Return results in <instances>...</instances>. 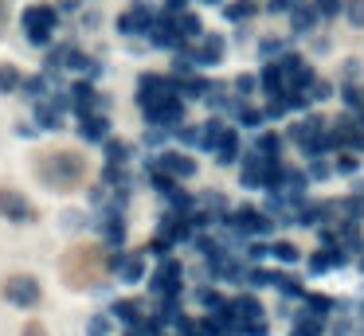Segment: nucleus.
Returning a JSON list of instances; mask_svg holds the SVG:
<instances>
[{"mask_svg": "<svg viewBox=\"0 0 364 336\" xmlns=\"http://www.w3.org/2000/svg\"><path fill=\"white\" fill-rule=\"evenodd\" d=\"M59 23V12L48 4H32L24 12V28H28V39H32L36 47H48L51 43V28Z\"/></svg>", "mask_w": 364, "mask_h": 336, "instance_id": "f257e3e1", "label": "nucleus"}, {"mask_svg": "<svg viewBox=\"0 0 364 336\" xmlns=\"http://www.w3.org/2000/svg\"><path fill=\"white\" fill-rule=\"evenodd\" d=\"M165 98H176V82L165 75H141V82H137V102H141V109L157 106V102Z\"/></svg>", "mask_w": 364, "mask_h": 336, "instance_id": "f03ea898", "label": "nucleus"}, {"mask_svg": "<svg viewBox=\"0 0 364 336\" xmlns=\"http://www.w3.org/2000/svg\"><path fill=\"white\" fill-rule=\"evenodd\" d=\"M4 297H9L16 309H32V305H40V281L28 278V273H16V278L4 281Z\"/></svg>", "mask_w": 364, "mask_h": 336, "instance_id": "7ed1b4c3", "label": "nucleus"}, {"mask_svg": "<svg viewBox=\"0 0 364 336\" xmlns=\"http://www.w3.org/2000/svg\"><path fill=\"white\" fill-rule=\"evenodd\" d=\"M145 121H149L153 129H181V121H184V102H181V98L157 102V106L145 109Z\"/></svg>", "mask_w": 364, "mask_h": 336, "instance_id": "20e7f679", "label": "nucleus"}, {"mask_svg": "<svg viewBox=\"0 0 364 336\" xmlns=\"http://www.w3.org/2000/svg\"><path fill=\"white\" fill-rule=\"evenodd\" d=\"M181 262L176 258H161V266L153 270V281H149V289L157 297H176L181 293Z\"/></svg>", "mask_w": 364, "mask_h": 336, "instance_id": "39448f33", "label": "nucleus"}, {"mask_svg": "<svg viewBox=\"0 0 364 336\" xmlns=\"http://www.w3.org/2000/svg\"><path fill=\"white\" fill-rule=\"evenodd\" d=\"M153 168L161 172V176H168V180H188V176H196V161L192 156H184V153H161L157 161H153Z\"/></svg>", "mask_w": 364, "mask_h": 336, "instance_id": "423d86ee", "label": "nucleus"}, {"mask_svg": "<svg viewBox=\"0 0 364 336\" xmlns=\"http://www.w3.org/2000/svg\"><path fill=\"white\" fill-rule=\"evenodd\" d=\"M67 94H71V109H75L79 117H87V114H95L98 106H106L90 82H71V90H67Z\"/></svg>", "mask_w": 364, "mask_h": 336, "instance_id": "0eeeda50", "label": "nucleus"}, {"mask_svg": "<svg viewBox=\"0 0 364 336\" xmlns=\"http://www.w3.org/2000/svg\"><path fill=\"white\" fill-rule=\"evenodd\" d=\"M153 20H157V16H153L145 4H134V8H129V12L118 20V28H122V36H149Z\"/></svg>", "mask_w": 364, "mask_h": 336, "instance_id": "6e6552de", "label": "nucleus"}, {"mask_svg": "<svg viewBox=\"0 0 364 336\" xmlns=\"http://www.w3.org/2000/svg\"><path fill=\"white\" fill-rule=\"evenodd\" d=\"M149 39H153V47H168V51H184V39L176 36V23L168 20V16H157V20H153V28H149Z\"/></svg>", "mask_w": 364, "mask_h": 336, "instance_id": "1a4fd4ad", "label": "nucleus"}, {"mask_svg": "<svg viewBox=\"0 0 364 336\" xmlns=\"http://www.w3.org/2000/svg\"><path fill=\"white\" fill-rule=\"evenodd\" d=\"M223 51H228V39L223 36H200V47L192 51V59L200 67H215V63H223Z\"/></svg>", "mask_w": 364, "mask_h": 336, "instance_id": "9d476101", "label": "nucleus"}, {"mask_svg": "<svg viewBox=\"0 0 364 336\" xmlns=\"http://www.w3.org/2000/svg\"><path fill=\"white\" fill-rule=\"evenodd\" d=\"M0 215L12 219V223H28L36 211H32V203H28L20 192H0Z\"/></svg>", "mask_w": 364, "mask_h": 336, "instance_id": "9b49d317", "label": "nucleus"}, {"mask_svg": "<svg viewBox=\"0 0 364 336\" xmlns=\"http://www.w3.org/2000/svg\"><path fill=\"white\" fill-rule=\"evenodd\" d=\"M63 67H67V70H87L90 78L102 75V63H90V55L79 51V47H71V43L63 47Z\"/></svg>", "mask_w": 364, "mask_h": 336, "instance_id": "f8f14e48", "label": "nucleus"}, {"mask_svg": "<svg viewBox=\"0 0 364 336\" xmlns=\"http://www.w3.org/2000/svg\"><path fill=\"white\" fill-rule=\"evenodd\" d=\"M176 82V98H208V90H212V82L200 75H188V78H173Z\"/></svg>", "mask_w": 364, "mask_h": 336, "instance_id": "ddd939ff", "label": "nucleus"}, {"mask_svg": "<svg viewBox=\"0 0 364 336\" xmlns=\"http://www.w3.org/2000/svg\"><path fill=\"white\" fill-rule=\"evenodd\" d=\"M215 161L220 164H235L239 161V137H235V129H223V137L215 141Z\"/></svg>", "mask_w": 364, "mask_h": 336, "instance_id": "4468645a", "label": "nucleus"}, {"mask_svg": "<svg viewBox=\"0 0 364 336\" xmlns=\"http://www.w3.org/2000/svg\"><path fill=\"white\" fill-rule=\"evenodd\" d=\"M79 133L87 141H106V133H110V121H106L102 114H87V117H79Z\"/></svg>", "mask_w": 364, "mask_h": 336, "instance_id": "2eb2a0df", "label": "nucleus"}, {"mask_svg": "<svg viewBox=\"0 0 364 336\" xmlns=\"http://www.w3.org/2000/svg\"><path fill=\"white\" fill-rule=\"evenodd\" d=\"M110 313H114V320H122V325H129V328L145 320V317H141V305H137V301H114Z\"/></svg>", "mask_w": 364, "mask_h": 336, "instance_id": "dca6fc26", "label": "nucleus"}, {"mask_svg": "<svg viewBox=\"0 0 364 336\" xmlns=\"http://www.w3.org/2000/svg\"><path fill=\"white\" fill-rule=\"evenodd\" d=\"M48 90H51L48 75H36V78H24V82H20V94L32 98V102H48Z\"/></svg>", "mask_w": 364, "mask_h": 336, "instance_id": "f3484780", "label": "nucleus"}, {"mask_svg": "<svg viewBox=\"0 0 364 336\" xmlns=\"http://www.w3.org/2000/svg\"><path fill=\"white\" fill-rule=\"evenodd\" d=\"M176 36L181 39H200L204 36V23H200V16H192V12H184V16H176Z\"/></svg>", "mask_w": 364, "mask_h": 336, "instance_id": "a211bd4d", "label": "nucleus"}, {"mask_svg": "<svg viewBox=\"0 0 364 336\" xmlns=\"http://www.w3.org/2000/svg\"><path fill=\"white\" fill-rule=\"evenodd\" d=\"M290 23H294V31H298V36H306V31L317 28V12L301 4V8H294V12H290Z\"/></svg>", "mask_w": 364, "mask_h": 336, "instance_id": "6ab92c4d", "label": "nucleus"}, {"mask_svg": "<svg viewBox=\"0 0 364 336\" xmlns=\"http://www.w3.org/2000/svg\"><path fill=\"white\" fill-rule=\"evenodd\" d=\"M255 12H259V4H255V0H235V4H228V8H223V16H228L231 23H243V20H251Z\"/></svg>", "mask_w": 364, "mask_h": 336, "instance_id": "aec40b11", "label": "nucleus"}, {"mask_svg": "<svg viewBox=\"0 0 364 336\" xmlns=\"http://www.w3.org/2000/svg\"><path fill=\"white\" fill-rule=\"evenodd\" d=\"M278 148H282V137H274V133H262V137L255 141V153H259L262 161H278Z\"/></svg>", "mask_w": 364, "mask_h": 336, "instance_id": "412c9836", "label": "nucleus"}, {"mask_svg": "<svg viewBox=\"0 0 364 336\" xmlns=\"http://www.w3.org/2000/svg\"><path fill=\"white\" fill-rule=\"evenodd\" d=\"M259 86H262V90L270 94V98H278V94L286 90V86H282V75H278V67H274V63H270V67H267V70H262V75H259Z\"/></svg>", "mask_w": 364, "mask_h": 336, "instance_id": "4be33fe9", "label": "nucleus"}, {"mask_svg": "<svg viewBox=\"0 0 364 336\" xmlns=\"http://www.w3.org/2000/svg\"><path fill=\"white\" fill-rule=\"evenodd\" d=\"M274 278H278V273L274 270H262V266L243 270V281H247V286H255V289H270V286H274Z\"/></svg>", "mask_w": 364, "mask_h": 336, "instance_id": "5701e85b", "label": "nucleus"}, {"mask_svg": "<svg viewBox=\"0 0 364 336\" xmlns=\"http://www.w3.org/2000/svg\"><path fill=\"white\" fill-rule=\"evenodd\" d=\"M102 153H106V161H110L114 168H122V164L129 161V145H126V141H106Z\"/></svg>", "mask_w": 364, "mask_h": 336, "instance_id": "b1692460", "label": "nucleus"}, {"mask_svg": "<svg viewBox=\"0 0 364 336\" xmlns=\"http://www.w3.org/2000/svg\"><path fill=\"white\" fill-rule=\"evenodd\" d=\"M274 289H278L282 297H306V286H301L298 278H290V273H278V278H274Z\"/></svg>", "mask_w": 364, "mask_h": 336, "instance_id": "393cba45", "label": "nucleus"}, {"mask_svg": "<svg viewBox=\"0 0 364 336\" xmlns=\"http://www.w3.org/2000/svg\"><path fill=\"white\" fill-rule=\"evenodd\" d=\"M306 313H309V317H321V320H325V313H333V297L309 293V297H306Z\"/></svg>", "mask_w": 364, "mask_h": 336, "instance_id": "a878e982", "label": "nucleus"}, {"mask_svg": "<svg viewBox=\"0 0 364 336\" xmlns=\"http://www.w3.org/2000/svg\"><path fill=\"white\" fill-rule=\"evenodd\" d=\"M36 125H40V129H59L63 121H59V114L48 106V102H36Z\"/></svg>", "mask_w": 364, "mask_h": 336, "instance_id": "bb28decb", "label": "nucleus"}, {"mask_svg": "<svg viewBox=\"0 0 364 336\" xmlns=\"http://www.w3.org/2000/svg\"><path fill=\"white\" fill-rule=\"evenodd\" d=\"M153 320H157V325H176V320H181V305H176V297H165Z\"/></svg>", "mask_w": 364, "mask_h": 336, "instance_id": "cd10ccee", "label": "nucleus"}, {"mask_svg": "<svg viewBox=\"0 0 364 336\" xmlns=\"http://www.w3.org/2000/svg\"><path fill=\"white\" fill-rule=\"evenodd\" d=\"M192 203H200V207H208V211H215V215H228V200H223L220 192H204L200 200H192ZM196 207V211H200Z\"/></svg>", "mask_w": 364, "mask_h": 336, "instance_id": "c85d7f7f", "label": "nucleus"}, {"mask_svg": "<svg viewBox=\"0 0 364 336\" xmlns=\"http://www.w3.org/2000/svg\"><path fill=\"white\" fill-rule=\"evenodd\" d=\"M270 254H274L278 262H286V266H294V262H298V258H301L294 242H270Z\"/></svg>", "mask_w": 364, "mask_h": 336, "instance_id": "c756f323", "label": "nucleus"}, {"mask_svg": "<svg viewBox=\"0 0 364 336\" xmlns=\"http://www.w3.org/2000/svg\"><path fill=\"white\" fill-rule=\"evenodd\" d=\"M20 82H24V75H20L16 67H0V94L20 90Z\"/></svg>", "mask_w": 364, "mask_h": 336, "instance_id": "7c9ffc66", "label": "nucleus"}, {"mask_svg": "<svg viewBox=\"0 0 364 336\" xmlns=\"http://www.w3.org/2000/svg\"><path fill=\"white\" fill-rule=\"evenodd\" d=\"M102 180H106L110 188H118V192H129V184H134V180L126 176V168H114V164L102 172Z\"/></svg>", "mask_w": 364, "mask_h": 336, "instance_id": "2f4dec72", "label": "nucleus"}, {"mask_svg": "<svg viewBox=\"0 0 364 336\" xmlns=\"http://www.w3.org/2000/svg\"><path fill=\"white\" fill-rule=\"evenodd\" d=\"M329 94H333V86L325 82V78H317V75H314V82L306 86V102H325Z\"/></svg>", "mask_w": 364, "mask_h": 336, "instance_id": "473e14b6", "label": "nucleus"}, {"mask_svg": "<svg viewBox=\"0 0 364 336\" xmlns=\"http://www.w3.org/2000/svg\"><path fill=\"white\" fill-rule=\"evenodd\" d=\"M176 137H181V145H188V148L204 145V129H196V125H181V129H176Z\"/></svg>", "mask_w": 364, "mask_h": 336, "instance_id": "72a5a7b5", "label": "nucleus"}, {"mask_svg": "<svg viewBox=\"0 0 364 336\" xmlns=\"http://www.w3.org/2000/svg\"><path fill=\"white\" fill-rule=\"evenodd\" d=\"M188 242H192V250H196V254H204V258H212L215 250H220V242H215L212 234H192Z\"/></svg>", "mask_w": 364, "mask_h": 336, "instance_id": "f704fd0d", "label": "nucleus"}, {"mask_svg": "<svg viewBox=\"0 0 364 336\" xmlns=\"http://www.w3.org/2000/svg\"><path fill=\"white\" fill-rule=\"evenodd\" d=\"M255 90H259V75H239L235 78V94H239V98H251Z\"/></svg>", "mask_w": 364, "mask_h": 336, "instance_id": "c9c22d12", "label": "nucleus"}, {"mask_svg": "<svg viewBox=\"0 0 364 336\" xmlns=\"http://www.w3.org/2000/svg\"><path fill=\"white\" fill-rule=\"evenodd\" d=\"M235 117H239V125H251V129H259V125L267 121V117H262V109H251V106H243Z\"/></svg>", "mask_w": 364, "mask_h": 336, "instance_id": "e433bc0d", "label": "nucleus"}, {"mask_svg": "<svg viewBox=\"0 0 364 336\" xmlns=\"http://www.w3.org/2000/svg\"><path fill=\"white\" fill-rule=\"evenodd\" d=\"M259 55H262V59H274V55H286V43H282V39H262V43H259Z\"/></svg>", "mask_w": 364, "mask_h": 336, "instance_id": "4c0bfd02", "label": "nucleus"}, {"mask_svg": "<svg viewBox=\"0 0 364 336\" xmlns=\"http://www.w3.org/2000/svg\"><path fill=\"white\" fill-rule=\"evenodd\" d=\"M173 70H176V75H188V70H196V59H192V51H176Z\"/></svg>", "mask_w": 364, "mask_h": 336, "instance_id": "58836bf2", "label": "nucleus"}, {"mask_svg": "<svg viewBox=\"0 0 364 336\" xmlns=\"http://www.w3.org/2000/svg\"><path fill=\"white\" fill-rule=\"evenodd\" d=\"M87 332L90 336H106V332H110V317H102V313H98V317H90L87 320Z\"/></svg>", "mask_w": 364, "mask_h": 336, "instance_id": "ea45409f", "label": "nucleus"}, {"mask_svg": "<svg viewBox=\"0 0 364 336\" xmlns=\"http://www.w3.org/2000/svg\"><path fill=\"white\" fill-rule=\"evenodd\" d=\"M345 16H348V23H353V28H364V0H353V4L345 8Z\"/></svg>", "mask_w": 364, "mask_h": 336, "instance_id": "a19ab883", "label": "nucleus"}, {"mask_svg": "<svg viewBox=\"0 0 364 336\" xmlns=\"http://www.w3.org/2000/svg\"><path fill=\"white\" fill-rule=\"evenodd\" d=\"M314 12L329 20V16H337V12H341V0H314Z\"/></svg>", "mask_w": 364, "mask_h": 336, "instance_id": "79ce46f5", "label": "nucleus"}, {"mask_svg": "<svg viewBox=\"0 0 364 336\" xmlns=\"http://www.w3.org/2000/svg\"><path fill=\"white\" fill-rule=\"evenodd\" d=\"M267 254H270V242H259V239H255L251 246H247V258H251V262H262Z\"/></svg>", "mask_w": 364, "mask_h": 336, "instance_id": "37998d69", "label": "nucleus"}, {"mask_svg": "<svg viewBox=\"0 0 364 336\" xmlns=\"http://www.w3.org/2000/svg\"><path fill=\"white\" fill-rule=\"evenodd\" d=\"M196 301H200V305H208L212 313L223 305V301H220V293H212V289H196Z\"/></svg>", "mask_w": 364, "mask_h": 336, "instance_id": "c03bdc74", "label": "nucleus"}, {"mask_svg": "<svg viewBox=\"0 0 364 336\" xmlns=\"http://www.w3.org/2000/svg\"><path fill=\"white\" fill-rule=\"evenodd\" d=\"M325 176H333V168L325 161H314L309 164V172H306V180H325Z\"/></svg>", "mask_w": 364, "mask_h": 336, "instance_id": "a18cd8bd", "label": "nucleus"}, {"mask_svg": "<svg viewBox=\"0 0 364 336\" xmlns=\"http://www.w3.org/2000/svg\"><path fill=\"white\" fill-rule=\"evenodd\" d=\"M329 270V254H325V250H317L314 258H309V273H325Z\"/></svg>", "mask_w": 364, "mask_h": 336, "instance_id": "49530a36", "label": "nucleus"}, {"mask_svg": "<svg viewBox=\"0 0 364 336\" xmlns=\"http://www.w3.org/2000/svg\"><path fill=\"white\" fill-rule=\"evenodd\" d=\"M184 4H188V0H165V8H161V16H168V20H176V16H184Z\"/></svg>", "mask_w": 364, "mask_h": 336, "instance_id": "de8ad7c7", "label": "nucleus"}, {"mask_svg": "<svg viewBox=\"0 0 364 336\" xmlns=\"http://www.w3.org/2000/svg\"><path fill=\"white\" fill-rule=\"evenodd\" d=\"M356 168H360V161H356L353 153H345V156H341V161H337V172H345V176H353Z\"/></svg>", "mask_w": 364, "mask_h": 336, "instance_id": "09e8293b", "label": "nucleus"}, {"mask_svg": "<svg viewBox=\"0 0 364 336\" xmlns=\"http://www.w3.org/2000/svg\"><path fill=\"white\" fill-rule=\"evenodd\" d=\"M301 4H306V0H270V12H294V8H301Z\"/></svg>", "mask_w": 364, "mask_h": 336, "instance_id": "8fccbe9b", "label": "nucleus"}, {"mask_svg": "<svg viewBox=\"0 0 364 336\" xmlns=\"http://www.w3.org/2000/svg\"><path fill=\"white\" fill-rule=\"evenodd\" d=\"M165 141H168L165 129H149V133H145V145H149V148H161Z\"/></svg>", "mask_w": 364, "mask_h": 336, "instance_id": "3c124183", "label": "nucleus"}, {"mask_svg": "<svg viewBox=\"0 0 364 336\" xmlns=\"http://www.w3.org/2000/svg\"><path fill=\"white\" fill-rule=\"evenodd\" d=\"M63 227H82V211H63Z\"/></svg>", "mask_w": 364, "mask_h": 336, "instance_id": "603ef678", "label": "nucleus"}, {"mask_svg": "<svg viewBox=\"0 0 364 336\" xmlns=\"http://www.w3.org/2000/svg\"><path fill=\"white\" fill-rule=\"evenodd\" d=\"M24 336H48V332H43V325H28Z\"/></svg>", "mask_w": 364, "mask_h": 336, "instance_id": "864d4df0", "label": "nucleus"}, {"mask_svg": "<svg viewBox=\"0 0 364 336\" xmlns=\"http://www.w3.org/2000/svg\"><path fill=\"white\" fill-rule=\"evenodd\" d=\"M204 4H223V0H204Z\"/></svg>", "mask_w": 364, "mask_h": 336, "instance_id": "5fc2aeb1", "label": "nucleus"}, {"mask_svg": "<svg viewBox=\"0 0 364 336\" xmlns=\"http://www.w3.org/2000/svg\"><path fill=\"white\" fill-rule=\"evenodd\" d=\"M360 273H364V258H360Z\"/></svg>", "mask_w": 364, "mask_h": 336, "instance_id": "6e6d98bb", "label": "nucleus"}, {"mask_svg": "<svg viewBox=\"0 0 364 336\" xmlns=\"http://www.w3.org/2000/svg\"><path fill=\"white\" fill-rule=\"evenodd\" d=\"M0 12H4V8H0Z\"/></svg>", "mask_w": 364, "mask_h": 336, "instance_id": "4d7b16f0", "label": "nucleus"}]
</instances>
